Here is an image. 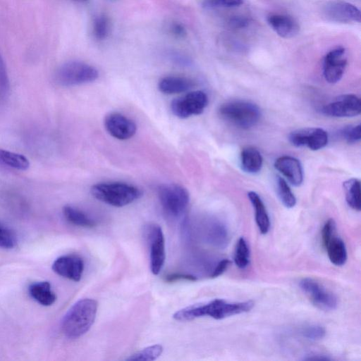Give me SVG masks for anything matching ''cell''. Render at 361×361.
Listing matches in <instances>:
<instances>
[{
  "mask_svg": "<svg viewBox=\"0 0 361 361\" xmlns=\"http://www.w3.org/2000/svg\"><path fill=\"white\" fill-rule=\"evenodd\" d=\"M254 307L252 300L228 302L222 299H215L204 305H190L176 312L173 317L180 322L209 316L215 319H222L230 316L249 312Z\"/></svg>",
  "mask_w": 361,
  "mask_h": 361,
  "instance_id": "6da1fadb",
  "label": "cell"
},
{
  "mask_svg": "<svg viewBox=\"0 0 361 361\" xmlns=\"http://www.w3.org/2000/svg\"><path fill=\"white\" fill-rule=\"evenodd\" d=\"M97 312V302L91 298L77 301L65 314L61 328L68 338H77L89 331Z\"/></svg>",
  "mask_w": 361,
  "mask_h": 361,
  "instance_id": "7a4b0ae2",
  "label": "cell"
},
{
  "mask_svg": "<svg viewBox=\"0 0 361 361\" xmlns=\"http://www.w3.org/2000/svg\"><path fill=\"white\" fill-rule=\"evenodd\" d=\"M91 194L109 205L121 207L131 204L142 196L136 186L123 182H103L92 186Z\"/></svg>",
  "mask_w": 361,
  "mask_h": 361,
  "instance_id": "3957f363",
  "label": "cell"
},
{
  "mask_svg": "<svg viewBox=\"0 0 361 361\" xmlns=\"http://www.w3.org/2000/svg\"><path fill=\"white\" fill-rule=\"evenodd\" d=\"M219 114L224 121L245 130L255 126L261 117L259 108L255 104L245 100H233L222 104Z\"/></svg>",
  "mask_w": 361,
  "mask_h": 361,
  "instance_id": "277c9868",
  "label": "cell"
},
{
  "mask_svg": "<svg viewBox=\"0 0 361 361\" xmlns=\"http://www.w3.org/2000/svg\"><path fill=\"white\" fill-rule=\"evenodd\" d=\"M98 77L99 73L95 67L79 61H70L61 64L54 75L56 82L65 87L90 83Z\"/></svg>",
  "mask_w": 361,
  "mask_h": 361,
  "instance_id": "5b68a950",
  "label": "cell"
},
{
  "mask_svg": "<svg viewBox=\"0 0 361 361\" xmlns=\"http://www.w3.org/2000/svg\"><path fill=\"white\" fill-rule=\"evenodd\" d=\"M157 193L162 209L171 217L180 216L188 206L189 192L180 185L176 183L160 185Z\"/></svg>",
  "mask_w": 361,
  "mask_h": 361,
  "instance_id": "8992f818",
  "label": "cell"
},
{
  "mask_svg": "<svg viewBox=\"0 0 361 361\" xmlns=\"http://www.w3.org/2000/svg\"><path fill=\"white\" fill-rule=\"evenodd\" d=\"M207 104L208 97L206 93L201 90H196L173 99L171 103V110L176 117L187 118L201 114Z\"/></svg>",
  "mask_w": 361,
  "mask_h": 361,
  "instance_id": "52a82bcc",
  "label": "cell"
},
{
  "mask_svg": "<svg viewBox=\"0 0 361 361\" xmlns=\"http://www.w3.org/2000/svg\"><path fill=\"white\" fill-rule=\"evenodd\" d=\"M299 286L312 303L319 309L329 311L337 307L336 295L316 280L305 278L300 281Z\"/></svg>",
  "mask_w": 361,
  "mask_h": 361,
  "instance_id": "ba28073f",
  "label": "cell"
},
{
  "mask_svg": "<svg viewBox=\"0 0 361 361\" xmlns=\"http://www.w3.org/2000/svg\"><path fill=\"white\" fill-rule=\"evenodd\" d=\"M146 228L149 245L150 269L153 274L157 275L161 271L166 259L164 235L158 224H149Z\"/></svg>",
  "mask_w": 361,
  "mask_h": 361,
  "instance_id": "9c48e42d",
  "label": "cell"
},
{
  "mask_svg": "<svg viewBox=\"0 0 361 361\" xmlns=\"http://www.w3.org/2000/svg\"><path fill=\"white\" fill-rule=\"evenodd\" d=\"M324 18L331 22L350 23H360V9L353 4L343 1H330L322 9Z\"/></svg>",
  "mask_w": 361,
  "mask_h": 361,
  "instance_id": "30bf717a",
  "label": "cell"
},
{
  "mask_svg": "<svg viewBox=\"0 0 361 361\" xmlns=\"http://www.w3.org/2000/svg\"><path fill=\"white\" fill-rule=\"evenodd\" d=\"M347 63V53L344 47H337L328 51L324 57L322 64L323 75L326 81L331 84L340 81Z\"/></svg>",
  "mask_w": 361,
  "mask_h": 361,
  "instance_id": "8fae6325",
  "label": "cell"
},
{
  "mask_svg": "<svg viewBox=\"0 0 361 361\" xmlns=\"http://www.w3.org/2000/svg\"><path fill=\"white\" fill-rule=\"evenodd\" d=\"M361 111V102L355 94H343L324 105L322 112L331 117L348 118L357 116Z\"/></svg>",
  "mask_w": 361,
  "mask_h": 361,
  "instance_id": "7c38bea8",
  "label": "cell"
},
{
  "mask_svg": "<svg viewBox=\"0 0 361 361\" xmlns=\"http://www.w3.org/2000/svg\"><path fill=\"white\" fill-rule=\"evenodd\" d=\"M290 142L298 147H307L317 151L326 147L329 137L327 133L320 128L298 129L288 135Z\"/></svg>",
  "mask_w": 361,
  "mask_h": 361,
  "instance_id": "4fadbf2b",
  "label": "cell"
},
{
  "mask_svg": "<svg viewBox=\"0 0 361 361\" xmlns=\"http://www.w3.org/2000/svg\"><path fill=\"white\" fill-rule=\"evenodd\" d=\"M104 124L109 134L120 140L130 139L137 130L136 124L133 121L118 112L107 114L104 120Z\"/></svg>",
  "mask_w": 361,
  "mask_h": 361,
  "instance_id": "5bb4252c",
  "label": "cell"
},
{
  "mask_svg": "<svg viewBox=\"0 0 361 361\" xmlns=\"http://www.w3.org/2000/svg\"><path fill=\"white\" fill-rule=\"evenodd\" d=\"M53 271L58 275L74 281H79L82 277L84 263L76 255H63L58 257L53 263Z\"/></svg>",
  "mask_w": 361,
  "mask_h": 361,
  "instance_id": "9a60e30c",
  "label": "cell"
},
{
  "mask_svg": "<svg viewBox=\"0 0 361 361\" xmlns=\"http://www.w3.org/2000/svg\"><path fill=\"white\" fill-rule=\"evenodd\" d=\"M269 27L281 37L289 39L296 36L300 31V25L292 16L273 13L267 16Z\"/></svg>",
  "mask_w": 361,
  "mask_h": 361,
  "instance_id": "2e32d148",
  "label": "cell"
},
{
  "mask_svg": "<svg viewBox=\"0 0 361 361\" xmlns=\"http://www.w3.org/2000/svg\"><path fill=\"white\" fill-rule=\"evenodd\" d=\"M275 169L282 173L294 186H300L303 181V171L298 159L290 156H282L276 159Z\"/></svg>",
  "mask_w": 361,
  "mask_h": 361,
  "instance_id": "e0dca14e",
  "label": "cell"
},
{
  "mask_svg": "<svg viewBox=\"0 0 361 361\" xmlns=\"http://www.w3.org/2000/svg\"><path fill=\"white\" fill-rule=\"evenodd\" d=\"M202 233L203 238L216 247H224L228 242L227 231L221 223L212 220L203 224Z\"/></svg>",
  "mask_w": 361,
  "mask_h": 361,
  "instance_id": "ac0fdd59",
  "label": "cell"
},
{
  "mask_svg": "<svg viewBox=\"0 0 361 361\" xmlns=\"http://www.w3.org/2000/svg\"><path fill=\"white\" fill-rule=\"evenodd\" d=\"M193 85V82L185 77L169 75L160 79L158 89L163 94H175L187 92Z\"/></svg>",
  "mask_w": 361,
  "mask_h": 361,
  "instance_id": "d6986e66",
  "label": "cell"
},
{
  "mask_svg": "<svg viewBox=\"0 0 361 361\" xmlns=\"http://www.w3.org/2000/svg\"><path fill=\"white\" fill-rule=\"evenodd\" d=\"M247 197L255 209V221L262 234L268 233L270 228V220L266 207L260 196L255 192L250 191Z\"/></svg>",
  "mask_w": 361,
  "mask_h": 361,
  "instance_id": "ffe728a7",
  "label": "cell"
},
{
  "mask_svg": "<svg viewBox=\"0 0 361 361\" xmlns=\"http://www.w3.org/2000/svg\"><path fill=\"white\" fill-rule=\"evenodd\" d=\"M263 159L258 149L253 147H245L240 153V166L248 173H257L260 171Z\"/></svg>",
  "mask_w": 361,
  "mask_h": 361,
  "instance_id": "44dd1931",
  "label": "cell"
},
{
  "mask_svg": "<svg viewBox=\"0 0 361 361\" xmlns=\"http://www.w3.org/2000/svg\"><path fill=\"white\" fill-rule=\"evenodd\" d=\"M28 290L30 296L44 306L51 305L56 300V296L48 281L34 283L29 286Z\"/></svg>",
  "mask_w": 361,
  "mask_h": 361,
  "instance_id": "7402d4cb",
  "label": "cell"
},
{
  "mask_svg": "<svg viewBox=\"0 0 361 361\" xmlns=\"http://www.w3.org/2000/svg\"><path fill=\"white\" fill-rule=\"evenodd\" d=\"M329 260L336 266L343 265L347 260V250L344 242L336 235L324 247Z\"/></svg>",
  "mask_w": 361,
  "mask_h": 361,
  "instance_id": "603a6c76",
  "label": "cell"
},
{
  "mask_svg": "<svg viewBox=\"0 0 361 361\" xmlns=\"http://www.w3.org/2000/svg\"><path fill=\"white\" fill-rule=\"evenodd\" d=\"M0 166L18 171H25L30 167V162L21 154L0 149Z\"/></svg>",
  "mask_w": 361,
  "mask_h": 361,
  "instance_id": "cb8c5ba5",
  "label": "cell"
},
{
  "mask_svg": "<svg viewBox=\"0 0 361 361\" xmlns=\"http://www.w3.org/2000/svg\"><path fill=\"white\" fill-rule=\"evenodd\" d=\"M63 214L66 219L71 224L84 228H93L96 222L80 209L71 205L63 208Z\"/></svg>",
  "mask_w": 361,
  "mask_h": 361,
  "instance_id": "d4e9b609",
  "label": "cell"
},
{
  "mask_svg": "<svg viewBox=\"0 0 361 361\" xmlns=\"http://www.w3.org/2000/svg\"><path fill=\"white\" fill-rule=\"evenodd\" d=\"M347 204L356 211H360V182L357 178H350L345 180L343 184Z\"/></svg>",
  "mask_w": 361,
  "mask_h": 361,
  "instance_id": "484cf974",
  "label": "cell"
},
{
  "mask_svg": "<svg viewBox=\"0 0 361 361\" xmlns=\"http://www.w3.org/2000/svg\"><path fill=\"white\" fill-rule=\"evenodd\" d=\"M276 192L282 202L287 208H292L296 204V198L287 182L281 177L276 179Z\"/></svg>",
  "mask_w": 361,
  "mask_h": 361,
  "instance_id": "4316f807",
  "label": "cell"
},
{
  "mask_svg": "<svg viewBox=\"0 0 361 361\" xmlns=\"http://www.w3.org/2000/svg\"><path fill=\"white\" fill-rule=\"evenodd\" d=\"M163 352V347L159 344L148 346L126 358L130 361H152L157 359Z\"/></svg>",
  "mask_w": 361,
  "mask_h": 361,
  "instance_id": "83f0119b",
  "label": "cell"
},
{
  "mask_svg": "<svg viewBox=\"0 0 361 361\" xmlns=\"http://www.w3.org/2000/svg\"><path fill=\"white\" fill-rule=\"evenodd\" d=\"M234 262L240 269L246 268L250 263V250L244 238L238 239L234 253Z\"/></svg>",
  "mask_w": 361,
  "mask_h": 361,
  "instance_id": "f1b7e54d",
  "label": "cell"
},
{
  "mask_svg": "<svg viewBox=\"0 0 361 361\" xmlns=\"http://www.w3.org/2000/svg\"><path fill=\"white\" fill-rule=\"evenodd\" d=\"M110 32V20L105 14L97 16L92 25V33L97 40L105 39Z\"/></svg>",
  "mask_w": 361,
  "mask_h": 361,
  "instance_id": "f546056e",
  "label": "cell"
},
{
  "mask_svg": "<svg viewBox=\"0 0 361 361\" xmlns=\"http://www.w3.org/2000/svg\"><path fill=\"white\" fill-rule=\"evenodd\" d=\"M340 136L348 144H355L361 139V126H345L340 130Z\"/></svg>",
  "mask_w": 361,
  "mask_h": 361,
  "instance_id": "4dcf8cb0",
  "label": "cell"
},
{
  "mask_svg": "<svg viewBox=\"0 0 361 361\" xmlns=\"http://www.w3.org/2000/svg\"><path fill=\"white\" fill-rule=\"evenodd\" d=\"M252 23L250 17L244 15H235L226 20V27L231 30H241L247 28Z\"/></svg>",
  "mask_w": 361,
  "mask_h": 361,
  "instance_id": "1f68e13d",
  "label": "cell"
},
{
  "mask_svg": "<svg viewBox=\"0 0 361 361\" xmlns=\"http://www.w3.org/2000/svg\"><path fill=\"white\" fill-rule=\"evenodd\" d=\"M10 82L4 60L0 52V100L5 99L9 94Z\"/></svg>",
  "mask_w": 361,
  "mask_h": 361,
  "instance_id": "d6a6232c",
  "label": "cell"
},
{
  "mask_svg": "<svg viewBox=\"0 0 361 361\" xmlns=\"http://www.w3.org/2000/svg\"><path fill=\"white\" fill-rule=\"evenodd\" d=\"M243 4V0H202V6L207 9L233 8Z\"/></svg>",
  "mask_w": 361,
  "mask_h": 361,
  "instance_id": "836d02e7",
  "label": "cell"
},
{
  "mask_svg": "<svg viewBox=\"0 0 361 361\" xmlns=\"http://www.w3.org/2000/svg\"><path fill=\"white\" fill-rule=\"evenodd\" d=\"M301 334L310 340H320L325 336L326 330L320 325H309L302 329Z\"/></svg>",
  "mask_w": 361,
  "mask_h": 361,
  "instance_id": "e575fe53",
  "label": "cell"
},
{
  "mask_svg": "<svg viewBox=\"0 0 361 361\" xmlns=\"http://www.w3.org/2000/svg\"><path fill=\"white\" fill-rule=\"evenodd\" d=\"M16 243L15 235L9 230L0 226V247L12 248Z\"/></svg>",
  "mask_w": 361,
  "mask_h": 361,
  "instance_id": "d590c367",
  "label": "cell"
},
{
  "mask_svg": "<svg viewBox=\"0 0 361 361\" xmlns=\"http://www.w3.org/2000/svg\"><path fill=\"white\" fill-rule=\"evenodd\" d=\"M336 223L334 219H328L322 231V239L323 246L325 247L329 241L336 235Z\"/></svg>",
  "mask_w": 361,
  "mask_h": 361,
  "instance_id": "8d00e7d4",
  "label": "cell"
},
{
  "mask_svg": "<svg viewBox=\"0 0 361 361\" xmlns=\"http://www.w3.org/2000/svg\"><path fill=\"white\" fill-rule=\"evenodd\" d=\"M164 279L165 281L168 283H173L179 281H195L197 280V277L188 274L173 273L166 276Z\"/></svg>",
  "mask_w": 361,
  "mask_h": 361,
  "instance_id": "74e56055",
  "label": "cell"
},
{
  "mask_svg": "<svg viewBox=\"0 0 361 361\" xmlns=\"http://www.w3.org/2000/svg\"><path fill=\"white\" fill-rule=\"evenodd\" d=\"M168 30L169 33L176 38H184L187 34L185 27L178 22L170 23Z\"/></svg>",
  "mask_w": 361,
  "mask_h": 361,
  "instance_id": "f35d334b",
  "label": "cell"
},
{
  "mask_svg": "<svg viewBox=\"0 0 361 361\" xmlns=\"http://www.w3.org/2000/svg\"><path fill=\"white\" fill-rule=\"evenodd\" d=\"M231 262L228 259L221 260L216 266L210 275L211 278H216L221 276L228 269Z\"/></svg>",
  "mask_w": 361,
  "mask_h": 361,
  "instance_id": "ab89813d",
  "label": "cell"
},
{
  "mask_svg": "<svg viewBox=\"0 0 361 361\" xmlns=\"http://www.w3.org/2000/svg\"><path fill=\"white\" fill-rule=\"evenodd\" d=\"M305 360H331L329 357L323 355H308L306 357L304 358Z\"/></svg>",
  "mask_w": 361,
  "mask_h": 361,
  "instance_id": "60d3db41",
  "label": "cell"
},
{
  "mask_svg": "<svg viewBox=\"0 0 361 361\" xmlns=\"http://www.w3.org/2000/svg\"><path fill=\"white\" fill-rule=\"evenodd\" d=\"M78 1H86V0H78Z\"/></svg>",
  "mask_w": 361,
  "mask_h": 361,
  "instance_id": "b9f144b4",
  "label": "cell"
}]
</instances>
